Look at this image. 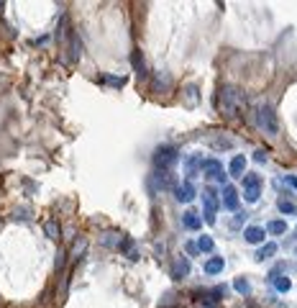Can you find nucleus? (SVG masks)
Masks as SVG:
<instances>
[{"label": "nucleus", "instance_id": "obj_1", "mask_svg": "<svg viewBox=\"0 0 297 308\" xmlns=\"http://www.w3.org/2000/svg\"><path fill=\"white\" fill-rule=\"evenodd\" d=\"M246 105V93L236 85H221L218 90V108L226 119H236L238 110Z\"/></svg>", "mask_w": 297, "mask_h": 308}, {"label": "nucleus", "instance_id": "obj_2", "mask_svg": "<svg viewBox=\"0 0 297 308\" xmlns=\"http://www.w3.org/2000/svg\"><path fill=\"white\" fill-rule=\"evenodd\" d=\"M253 119H257V126L262 129V134H267V136H277L279 134V121H277V113H274L272 105L259 103L257 110H253Z\"/></svg>", "mask_w": 297, "mask_h": 308}, {"label": "nucleus", "instance_id": "obj_3", "mask_svg": "<svg viewBox=\"0 0 297 308\" xmlns=\"http://www.w3.org/2000/svg\"><path fill=\"white\" fill-rule=\"evenodd\" d=\"M200 198H202V216H205V223L213 226V223H216L218 206H221V196H218V190H216V187H202Z\"/></svg>", "mask_w": 297, "mask_h": 308}, {"label": "nucleus", "instance_id": "obj_4", "mask_svg": "<svg viewBox=\"0 0 297 308\" xmlns=\"http://www.w3.org/2000/svg\"><path fill=\"white\" fill-rule=\"evenodd\" d=\"M177 162H180V151H177L175 146L164 144V146H159V149L154 151V165H156V170H161V172H169Z\"/></svg>", "mask_w": 297, "mask_h": 308}, {"label": "nucleus", "instance_id": "obj_5", "mask_svg": "<svg viewBox=\"0 0 297 308\" xmlns=\"http://www.w3.org/2000/svg\"><path fill=\"white\" fill-rule=\"evenodd\" d=\"M243 198L248 201V203H257L259 198H262V177L259 175H253V172H246V177H243Z\"/></svg>", "mask_w": 297, "mask_h": 308}, {"label": "nucleus", "instance_id": "obj_6", "mask_svg": "<svg viewBox=\"0 0 297 308\" xmlns=\"http://www.w3.org/2000/svg\"><path fill=\"white\" fill-rule=\"evenodd\" d=\"M202 172H205V177H207V180L221 182V185H223V182H226V177H228V175H226V170H223V165H221V160H216V157H213V160H205Z\"/></svg>", "mask_w": 297, "mask_h": 308}, {"label": "nucleus", "instance_id": "obj_7", "mask_svg": "<svg viewBox=\"0 0 297 308\" xmlns=\"http://www.w3.org/2000/svg\"><path fill=\"white\" fill-rule=\"evenodd\" d=\"M243 239L248 244H253V247H262V244H267V228H262V226H246L243 228Z\"/></svg>", "mask_w": 297, "mask_h": 308}, {"label": "nucleus", "instance_id": "obj_8", "mask_svg": "<svg viewBox=\"0 0 297 308\" xmlns=\"http://www.w3.org/2000/svg\"><path fill=\"white\" fill-rule=\"evenodd\" d=\"M131 67H134V72L141 77V80H146V77H149V67H146V59H144V52L141 49H134L131 52Z\"/></svg>", "mask_w": 297, "mask_h": 308}, {"label": "nucleus", "instance_id": "obj_9", "mask_svg": "<svg viewBox=\"0 0 297 308\" xmlns=\"http://www.w3.org/2000/svg\"><path fill=\"white\" fill-rule=\"evenodd\" d=\"M195 196H197V190H195V185H192L190 180H185L182 185H177V187H175V198H177L180 203H190Z\"/></svg>", "mask_w": 297, "mask_h": 308}, {"label": "nucleus", "instance_id": "obj_10", "mask_svg": "<svg viewBox=\"0 0 297 308\" xmlns=\"http://www.w3.org/2000/svg\"><path fill=\"white\" fill-rule=\"evenodd\" d=\"M190 270H192V264H190V257L180 254V257L175 259V267H172V275H175L177 280H185V278H190Z\"/></svg>", "mask_w": 297, "mask_h": 308}, {"label": "nucleus", "instance_id": "obj_11", "mask_svg": "<svg viewBox=\"0 0 297 308\" xmlns=\"http://www.w3.org/2000/svg\"><path fill=\"white\" fill-rule=\"evenodd\" d=\"M223 206L228 211H236L238 208V190L233 185H223Z\"/></svg>", "mask_w": 297, "mask_h": 308}, {"label": "nucleus", "instance_id": "obj_12", "mask_svg": "<svg viewBox=\"0 0 297 308\" xmlns=\"http://www.w3.org/2000/svg\"><path fill=\"white\" fill-rule=\"evenodd\" d=\"M182 100H185L187 108H195L200 103V88L197 85H185L182 88Z\"/></svg>", "mask_w": 297, "mask_h": 308}, {"label": "nucleus", "instance_id": "obj_13", "mask_svg": "<svg viewBox=\"0 0 297 308\" xmlns=\"http://www.w3.org/2000/svg\"><path fill=\"white\" fill-rule=\"evenodd\" d=\"M169 88H172V77H169L166 72H159L154 77V83H151V90L154 93H169Z\"/></svg>", "mask_w": 297, "mask_h": 308}, {"label": "nucleus", "instance_id": "obj_14", "mask_svg": "<svg viewBox=\"0 0 297 308\" xmlns=\"http://www.w3.org/2000/svg\"><path fill=\"white\" fill-rule=\"evenodd\" d=\"M241 175L246 177V157L243 154H236V157L231 160V177L241 180Z\"/></svg>", "mask_w": 297, "mask_h": 308}, {"label": "nucleus", "instance_id": "obj_15", "mask_svg": "<svg viewBox=\"0 0 297 308\" xmlns=\"http://www.w3.org/2000/svg\"><path fill=\"white\" fill-rule=\"evenodd\" d=\"M182 226H185V228H190V231H200V226H202V218H200V213H195V211H187V213H182Z\"/></svg>", "mask_w": 297, "mask_h": 308}, {"label": "nucleus", "instance_id": "obj_16", "mask_svg": "<svg viewBox=\"0 0 297 308\" xmlns=\"http://www.w3.org/2000/svg\"><path fill=\"white\" fill-rule=\"evenodd\" d=\"M223 267H226V259H223V257H210V259L205 262V273H207V275H221Z\"/></svg>", "mask_w": 297, "mask_h": 308}, {"label": "nucleus", "instance_id": "obj_17", "mask_svg": "<svg viewBox=\"0 0 297 308\" xmlns=\"http://www.w3.org/2000/svg\"><path fill=\"white\" fill-rule=\"evenodd\" d=\"M103 244L110 247V249H120V244H123V234H120V231H105Z\"/></svg>", "mask_w": 297, "mask_h": 308}, {"label": "nucleus", "instance_id": "obj_18", "mask_svg": "<svg viewBox=\"0 0 297 308\" xmlns=\"http://www.w3.org/2000/svg\"><path fill=\"white\" fill-rule=\"evenodd\" d=\"M274 252H277V244H274V242H267V244L259 247V252L253 254V259H257V262H264V259L274 257Z\"/></svg>", "mask_w": 297, "mask_h": 308}, {"label": "nucleus", "instance_id": "obj_19", "mask_svg": "<svg viewBox=\"0 0 297 308\" xmlns=\"http://www.w3.org/2000/svg\"><path fill=\"white\" fill-rule=\"evenodd\" d=\"M277 208L282 211V216H292V213L297 211V206H294V201H292L289 196H279V201H277Z\"/></svg>", "mask_w": 297, "mask_h": 308}, {"label": "nucleus", "instance_id": "obj_20", "mask_svg": "<svg viewBox=\"0 0 297 308\" xmlns=\"http://www.w3.org/2000/svg\"><path fill=\"white\" fill-rule=\"evenodd\" d=\"M202 165H205L202 157H197V154H195V157H190V160H187V177H190V180L197 177V170H202Z\"/></svg>", "mask_w": 297, "mask_h": 308}, {"label": "nucleus", "instance_id": "obj_21", "mask_svg": "<svg viewBox=\"0 0 297 308\" xmlns=\"http://www.w3.org/2000/svg\"><path fill=\"white\" fill-rule=\"evenodd\" d=\"M44 231H47V237L49 239H54V242H59V234H62V226L54 221V218H49L47 223H44Z\"/></svg>", "mask_w": 297, "mask_h": 308}, {"label": "nucleus", "instance_id": "obj_22", "mask_svg": "<svg viewBox=\"0 0 297 308\" xmlns=\"http://www.w3.org/2000/svg\"><path fill=\"white\" fill-rule=\"evenodd\" d=\"M195 244H197V249H200V252H213V247H216L213 237H207V234H200V239H197Z\"/></svg>", "mask_w": 297, "mask_h": 308}, {"label": "nucleus", "instance_id": "obj_23", "mask_svg": "<svg viewBox=\"0 0 297 308\" xmlns=\"http://www.w3.org/2000/svg\"><path fill=\"white\" fill-rule=\"evenodd\" d=\"M267 231H269V234H274V237H282V234H287V223L284 221H269Z\"/></svg>", "mask_w": 297, "mask_h": 308}, {"label": "nucleus", "instance_id": "obj_24", "mask_svg": "<svg viewBox=\"0 0 297 308\" xmlns=\"http://www.w3.org/2000/svg\"><path fill=\"white\" fill-rule=\"evenodd\" d=\"M84 249H88V242H84V239L74 242V247H72V252H69V259H79V257L84 254Z\"/></svg>", "mask_w": 297, "mask_h": 308}, {"label": "nucleus", "instance_id": "obj_25", "mask_svg": "<svg viewBox=\"0 0 297 308\" xmlns=\"http://www.w3.org/2000/svg\"><path fill=\"white\" fill-rule=\"evenodd\" d=\"M274 280V288L279 290V293H287L289 288H292V280L287 278V275H282V278H272Z\"/></svg>", "mask_w": 297, "mask_h": 308}, {"label": "nucleus", "instance_id": "obj_26", "mask_svg": "<svg viewBox=\"0 0 297 308\" xmlns=\"http://www.w3.org/2000/svg\"><path fill=\"white\" fill-rule=\"evenodd\" d=\"M233 288H236L241 295H248V293H251V285H248L246 278H236V280H233Z\"/></svg>", "mask_w": 297, "mask_h": 308}, {"label": "nucleus", "instance_id": "obj_27", "mask_svg": "<svg viewBox=\"0 0 297 308\" xmlns=\"http://www.w3.org/2000/svg\"><path fill=\"white\" fill-rule=\"evenodd\" d=\"M246 218H248V213H246V211H241V213H236V216H233V228H238V226H243V223H246Z\"/></svg>", "mask_w": 297, "mask_h": 308}, {"label": "nucleus", "instance_id": "obj_28", "mask_svg": "<svg viewBox=\"0 0 297 308\" xmlns=\"http://www.w3.org/2000/svg\"><path fill=\"white\" fill-rule=\"evenodd\" d=\"M103 80H105L108 85H113V88H120V85L125 83V80H123V77H110V74H105V77H103Z\"/></svg>", "mask_w": 297, "mask_h": 308}, {"label": "nucleus", "instance_id": "obj_29", "mask_svg": "<svg viewBox=\"0 0 297 308\" xmlns=\"http://www.w3.org/2000/svg\"><path fill=\"white\" fill-rule=\"evenodd\" d=\"M164 298H166V300H164V303H161L159 308H169V305H175V293H172V290H169V293H166Z\"/></svg>", "mask_w": 297, "mask_h": 308}, {"label": "nucleus", "instance_id": "obj_30", "mask_svg": "<svg viewBox=\"0 0 297 308\" xmlns=\"http://www.w3.org/2000/svg\"><path fill=\"white\" fill-rule=\"evenodd\" d=\"M284 185H289V187L297 190V175H284Z\"/></svg>", "mask_w": 297, "mask_h": 308}, {"label": "nucleus", "instance_id": "obj_31", "mask_svg": "<svg viewBox=\"0 0 297 308\" xmlns=\"http://www.w3.org/2000/svg\"><path fill=\"white\" fill-rule=\"evenodd\" d=\"M185 249H187V254H200V249H197V244H195V242H187V244H185Z\"/></svg>", "mask_w": 297, "mask_h": 308}, {"label": "nucleus", "instance_id": "obj_32", "mask_svg": "<svg viewBox=\"0 0 297 308\" xmlns=\"http://www.w3.org/2000/svg\"><path fill=\"white\" fill-rule=\"evenodd\" d=\"M264 160H267V151H262V149L253 151V162H264Z\"/></svg>", "mask_w": 297, "mask_h": 308}]
</instances>
